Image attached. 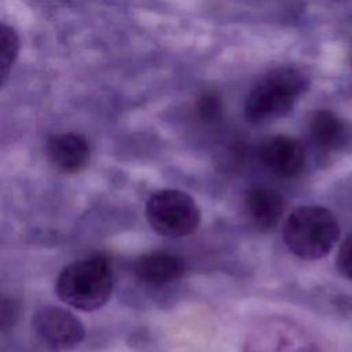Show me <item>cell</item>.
I'll return each mask as SVG.
<instances>
[{
    "mask_svg": "<svg viewBox=\"0 0 352 352\" xmlns=\"http://www.w3.org/2000/svg\"><path fill=\"white\" fill-rule=\"evenodd\" d=\"M19 51V38L16 32L6 25L1 23L0 29V76H1V85L6 84V80L8 78L10 70L12 69V65L18 56Z\"/></svg>",
    "mask_w": 352,
    "mask_h": 352,
    "instance_id": "obj_11",
    "label": "cell"
},
{
    "mask_svg": "<svg viewBox=\"0 0 352 352\" xmlns=\"http://www.w3.org/2000/svg\"><path fill=\"white\" fill-rule=\"evenodd\" d=\"M221 103L213 94L202 95L197 102V113L205 121H213L220 116Z\"/></svg>",
    "mask_w": 352,
    "mask_h": 352,
    "instance_id": "obj_12",
    "label": "cell"
},
{
    "mask_svg": "<svg viewBox=\"0 0 352 352\" xmlns=\"http://www.w3.org/2000/svg\"><path fill=\"white\" fill-rule=\"evenodd\" d=\"M312 140L322 148L337 150L346 142V128L344 122L329 110L315 111L308 122Z\"/></svg>",
    "mask_w": 352,
    "mask_h": 352,
    "instance_id": "obj_10",
    "label": "cell"
},
{
    "mask_svg": "<svg viewBox=\"0 0 352 352\" xmlns=\"http://www.w3.org/2000/svg\"><path fill=\"white\" fill-rule=\"evenodd\" d=\"M47 154L55 168L66 173H74L87 165L89 160V146L78 133H59L50 139Z\"/></svg>",
    "mask_w": 352,
    "mask_h": 352,
    "instance_id": "obj_9",
    "label": "cell"
},
{
    "mask_svg": "<svg viewBox=\"0 0 352 352\" xmlns=\"http://www.w3.org/2000/svg\"><path fill=\"white\" fill-rule=\"evenodd\" d=\"M146 217L151 228L164 236H184L199 224L195 201L180 190L165 188L154 192L146 204Z\"/></svg>",
    "mask_w": 352,
    "mask_h": 352,
    "instance_id": "obj_4",
    "label": "cell"
},
{
    "mask_svg": "<svg viewBox=\"0 0 352 352\" xmlns=\"http://www.w3.org/2000/svg\"><path fill=\"white\" fill-rule=\"evenodd\" d=\"M15 315H16V311H15L14 304L11 301L4 300L1 304V326L3 327L10 326L14 322Z\"/></svg>",
    "mask_w": 352,
    "mask_h": 352,
    "instance_id": "obj_14",
    "label": "cell"
},
{
    "mask_svg": "<svg viewBox=\"0 0 352 352\" xmlns=\"http://www.w3.org/2000/svg\"><path fill=\"white\" fill-rule=\"evenodd\" d=\"M242 205L249 223L260 231L274 228L283 213V198L265 186H253L246 190Z\"/></svg>",
    "mask_w": 352,
    "mask_h": 352,
    "instance_id": "obj_7",
    "label": "cell"
},
{
    "mask_svg": "<svg viewBox=\"0 0 352 352\" xmlns=\"http://www.w3.org/2000/svg\"><path fill=\"white\" fill-rule=\"evenodd\" d=\"M184 261L172 253L154 252L136 258L133 263L135 276L147 285H165L183 276Z\"/></svg>",
    "mask_w": 352,
    "mask_h": 352,
    "instance_id": "obj_8",
    "label": "cell"
},
{
    "mask_svg": "<svg viewBox=\"0 0 352 352\" xmlns=\"http://www.w3.org/2000/svg\"><path fill=\"white\" fill-rule=\"evenodd\" d=\"M338 236L340 227L336 216L318 205L294 209L283 226V241L287 249L304 260L326 256Z\"/></svg>",
    "mask_w": 352,
    "mask_h": 352,
    "instance_id": "obj_2",
    "label": "cell"
},
{
    "mask_svg": "<svg viewBox=\"0 0 352 352\" xmlns=\"http://www.w3.org/2000/svg\"><path fill=\"white\" fill-rule=\"evenodd\" d=\"M113 271L102 257H88L66 265L56 279V294L67 305L80 311H95L111 296Z\"/></svg>",
    "mask_w": 352,
    "mask_h": 352,
    "instance_id": "obj_1",
    "label": "cell"
},
{
    "mask_svg": "<svg viewBox=\"0 0 352 352\" xmlns=\"http://www.w3.org/2000/svg\"><path fill=\"white\" fill-rule=\"evenodd\" d=\"M264 166L280 177L297 176L305 165V151L293 138L278 135L267 139L258 150Z\"/></svg>",
    "mask_w": 352,
    "mask_h": 352,
    "instance_id": "obj_6",
    "label": "cell"
},
{
    "mask_svg": "<svg viewBox=\"0 0 352 352\" xmlns=\"http://www.w3.org/2000/svg\"><path fill=\"white\" fill-rule=\"evenodd\" d=\"M32 326L38 340L54 351L73 349L85 336L82 322L60 307H41L36 311Z\"/></svg>",
    "mask_w": 352,
    "mask_h": 352,
    "instance_id": "obj_5",
    "label": "cell"
},
{
    "mask_svg": "<svg viewBox=\"0 0 352 352\" xmlns=\"http://www.w3.org/2000/svg\"><path fill=\"white\" fill-rule=\"evenodd\" d=\"M351 63H352V51H351Z\"/></svg>",
    "mask_w": 352,
    "mask_h": 352,
    "instance_id": "obj_15",
    "label": "cell"
},
{
    "mask_svg": "<svg viewBox=\"0 0 352 352\" xmlns=\"http://www.w3.org/2000/svg\"><path fill=\"white\" fill-rule=\"evenodd\" d=\"M307 87V78L296 69L282 67L271 72L249 92L245 100L246 120L258 124L283 116Z\"/></svg>",
    "mask_w": 352,
    "mask_h": 352,
    "instance_id": "obj_3",
    "label": "cell"
},
{
    "mask_svg": "<svg viewBox=\"0 0 352 352\" xmlns=\"http://www.w3.org/2000/svg\"><path fill=\"white\" fill-rule=\"evenodd\" d=\"M337 268L345 278L352 280V234L344 239L338 249Z\"/></svg>",
    "mask_w": 352,
    "mask_h": 352,
    "instance_id": "obj_13",
    "label": "cell"
}]
</instances>
